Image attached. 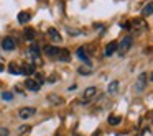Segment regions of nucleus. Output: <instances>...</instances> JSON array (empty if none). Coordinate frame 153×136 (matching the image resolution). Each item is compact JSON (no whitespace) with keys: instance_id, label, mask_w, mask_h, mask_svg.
<instances>
[{"instance_id":"nucleus-11","label":"nucleus","mask_w":153,"mask_h":136,"mask_svg":"<svg viewBox=\"0 0 153 136\" xmlns=\"http://www.w3.org/2000/svg\"><path fill=\"white\" fill-rule=\"evenodd\" d=\"M30 54L35 57V59L40 61V44L36 43V41H33L31 43V48H30Z\"/></svg>"},{"instance_id":"nucleus-1","label":"nucleus","mask_w":153,"mask_h":136,"mask_svg":"<svg viewBox=\"0 0 153 136\" xmlns=\"http://www.w3.org/2000/svg\"><path fill=\"white\" fill-rule=\"evenodd\" d=\"M125 30H132L133 33H140V31L145 30V21L142 18H137V20H132V21H127V23L122 25Z\"/></svg>"},{"instance_id":"nucleus-3","label":"nucleus","mask_w":153,"mask_h":136,"mask_svg":"<svg viewBox=\"0 0 153 136\" xmlns=\"http://www.w3.org/2000/svg\"><path fill=\"white\" fill-rule=\"evenodd\" d=\"M96 95H97V87H87V89L84 90V93H82L81 103H82V105H87Z\"/></svg>"},{"instance_id":"nucleus-7","label":"nucleus","mask_w":153,"mask_h":136,"mask_svg":"<svg viewBox=\"0 0 153 136\" xmlns=\"http://www.w3.org/2000/svg\"><path fill=\"white\" fill-rule=\"evenodd\" d=\"M48 36H50V40L53 41V43H59V41L63 40L59 31H58L56 28H48Z\"/></svg>"},{"instance_id":"nucleus-18","label":"nucleus","mask_w":153,"mask_h":136,"mask_svg":"<svg viewBox=\"0 0 153 136\" xmlns=\"http://www.w3.org/2000/svg\"><path fill=\"white\" fill-rule=\"evenodd\" d=\"M117 90H119V82H117V80L110 82V84H109V87H107V92H109L110 95H114V93H115Z\"/></svg>"},{"instance_id":"nucleus-27","label":"nucleus","mask_w":153,"mask_h":136,"mask_svg":"<svg viewBox=\"0 0 153 136\" xmlns=\"http://www.w3.org/2000/svg\"><path fill=\"white\" fill-rule=\"evenodd\" d=\"M150 79H152V80H153V72H152V77H150Z\"/></svg>"},{"instance_id":"nucleus-26","label":"nucleus","mask_w":153,"mask_h":136,"mask_svg":"<svg viewBox=\"0 0 153 136\" xmlns=\"http://www.w3.org/2000/svg\"><path fill=\"white\" fill-rule=\"evenodd\" d=\"M2 71H4V66H2V64H0V72H2Z\"/></svg>"},{"instance_id":"nucleus-16","label":"nucleus","mask_w":153,"mask_h":136,"mask_svg":"<svg viewBox=\"0 0 153 136\" xmlns=\"http://www.w3.org/2000/svg\"><path fill=\"white\" fill-rule=\"evenodd\" d=\"M56 59H59V61H69L71 59L69 51H68V49H59V54H58Z\"/></svg>"},{"instance_id":"nucleus-5","label":"nucleus","mask_w":153,"mask_h":136,"mask_svg":"<svg viewBox=\"0 0 153 136\" xmlns=\"http://www.w3.org/2000/svg\"><path fill=\"white\" fill-rule=\"evenodd\" d=\"M146 85V74L142 72L138 77H137V82H135V92H143V89H145Z\"/></svg>"},{"instance_id":"nucleus-2","label":"nucleus","mask_w":153,"mask_h":136,"mask_svg":"<svg viewBox=\"0 0 153 136\" xmlns=\"http://www.w3.org/2000/svg\"><path fill=\"white\" fill-rule=\"evenodd\" d=\"M132 43H133V38H132V36H125V38H122V41L119 43V49H117L120 56H123V54L128 53V49L132 48Z\"/></svg>"},{"instance_id":"nucleus-12","label":"nucleus","mask_w":153,"mask_h":136,"mask_svg":"<svg viewBox=\"0 0 153 136\" xmlns=\"http://www.w3.org/2000/svg\"><path fill=\"white\" fill-rule=\"evenodd\" d=\"M23 36H25V40H27V41H31V43H33V41H35V38H36V33H35V30H33V28H25Z\"/></svg>"},{"instance_id":"nucleus-15","label":"nucleus","mask_w":153,"mask_h":136,"mask_svg":"<svg viewBox=\"0 0 153 136\" xmlns=\"http://www.w3.org/2000/svg\"><path fill=\"white\" fill-rule=\"evenodd\" d=\"M33 72H35V64H31V62L25 64V66L22 67V74H25V76H30V74H33Z\"/></svg>"},{"instance_id":"nucleus-20","label":"nucleus","mask_w":153,"mask_h":136,"mask_svg":"<svg viewBox=\"0 0 153 136\" xmlns=\"http://www.w3.org/2000/svg\"><path fill=\"white\" fill-rule=\"evenodd\" d=\"M77 72L82 74V76H86V74H91V72H92V67H91V64H86V66H81L79 69H77Z\"/></svg>"},{"instance_id":"nucleus-24","label":"nucleus","mask_w":153,"mask_h":136,"mask_svg":"<svg viewBox=\"0 0 153 136\" xmlns=\"http://www.w3.org/2000/svg\"><path fill=\"white\" fill-rule=\"evenodd\" d=\"M10 133H8L7 128H0V136H8Z\"/></svg>"},{"instance_id":"nucleus-17","label":"nucleus","mask_w":153,"mask_h":136,"mask_svg":"<svg viewBox=\"0 0 153 136\" xmlns=\"http://www.w3.org/2000/svg\"><path fill=\"white\" fill-rule=\"evenodd\" d=\"M142 15L143 17H150V15H153V2H150V4H146L145 7H143Z\"/></svg>"},{"instance_id":"nucleus-4","label":"nucleus","mask_w":153,"mask_h":136,"mask_svg":"<svg viewBox=\"0 0 153 136\" xmlns=\"http://www.w3.org/2000/svg\"><path fill=\"white\" fill-rule=\"evenodd\" d=\"M35 113H36V110H35L33 107H23V108L18 110V116H20L22 120L31 118V116H35Z\"/></svg>"},{"instance_id":"nucleus-19","label":"nucleus","mask_w":153,"mask_h":136,"mask_svg":"<svg viewBox=\"0 0 153 136\" xmlns=\"http://www.w3.org/2000/svg\"><path fill=\"white\" fill-rule=\"evenodd\" d=\"M30 13H27V12H22V13H18V21H20L22 25H25L27 21H30Z\"/></svg>"},{"instance_id":"nucleus-28","label":"nucleus","mask_w":153,"mask_h":136,"mask_svg":"<svg viewBox=\"0 0 153 136\" xmlns=\"http://www.w3.org/2000/svg\"><path fill=\"white\" fill-rule=\"evenodd\" d=\"M56 136H61V135H56Z\"/></svg>"},{"instance_id":"nucleus-6","label":"nucleus","mask_w":153,"mask_h":136,"mask_svg":"<svg viewBox=\"0 0 153 136\" xmlns=\"http://www.w3.org/2000/svg\"><path fill=\"white\" fill-rule=\"evenodd\" d=\"M15 46H17V43H15L13 38H4V41H2V48H4L5 51H13Z\"/></svg>"},{"instance_id":"nucleus-21","label":"nucleus","mask_w":153,"mask_h":136,"mask_svg":"<svg viewBox=\"0 0 153 136\" xmlns=\"http://www.w3.org/2000/svg\"><path fill=\"white\" fill-rule=\"evenodd\" d=\"M107 121H109V125L115 126V125H119V123L122 121V118H120V116H117V115H110V116H109V120H107Z\"/></svg>"},{"instance_id":"nucleus-9","label":"nucleus","mask_w":153,"mask_h":136,"mask_svg":"<svg viewBox=\"0 0 153 136\" xmlns=\"http://www.w3.org/2000/svg\"><path fill=\"white\" fill-rule=\"evenodd\" d=\"M117 49H119V43H117V41H110V43L105 46V51H104V54H105V56H112V54L115 53Z\"/></svg>"},{"instance_id":"nucleus-10","label":"nucleus","mask_w":153,"mask_h":136,"mask_svg":"<svg viewBox=\"0 0 153 136\" xmlns=\"http://www.w3.org/2000/svg\"><path fill=\"white\" fill-rule=\"evenodd\" d=\"M45 54H46L48 57H58V54H59V48L56 46H46L45 48Z\"/></svg>"},{"instance_id":"nucleus-13","label":"nucleus","mask_w":153,"mask_h":136,"mask_svg":"<svg viewBox=\"0 0 153 136\" xmlns=\"http://www.w3.org/2000/svg\"><path fill=\"white\" fill-rule=\"evenodd\" d=\"M48 100H50L53 105H63L64 103V100L61 99L59 95H56V93H50V95H48Z\"/></svg>"},{"instance_id":"nucleus-8","label":"nucleus","mask_w":153,"mask_h":136,"mask_svg":"<svg viewBox=\"0 0 153 136\" xmlns=\"http://www.w3.org/2000/svg\"><path fill=\"white\" fill-rule=\"evenodd\" d=\"M25 87L31 92H38L40 90V82L38 80H33V79H27L25 80Z\"/></svg>"},{"instance_id":"nucleus-25","label":"nucleus","mask_w":153,"mask_h":136,"mask_svg":"<svg viewBox=\"0 0 153 136\" xmlns=\"http://www.w3.org/2000/svg\"><path fill=\"white\" fill-rule=\"evenodd\" d=\"M2 99H4V100H10L12 99V93H8V92L2 93Z\"/></svg>"},{"instance_id":"nucleus-14","label":"nucleus","mask_w":153,"mask_h":136,"mask_svg":"<svg viewBox=\"0 0 153 136\" xmlns=\"http://www.w3.org/2000/svg\"><path fill=\"white\" fill-rule=\"evenodd\" d=\"M76 54H77V57H79L81 61H84L86 64H89V56H87V53H86L84 48H79V49L76 51Z\"/></svg>"},{"instance_id":"nucleus-23","label":"nucleus","mask_w":153,"mask_h":136,"mask_svg":"<svg viewBox=\"0 0 153 136\" xmlns=\"http://www.w3.org/2000/svg\"><path fill=\"white\" fill-rule=\"evenodd\" d=\"M30 129H31V126L23 125V126H20V128H18V133H20V135H23V133H28Z\"/></svg>"},{"instance_id":"nucleus-22","label":"nucleus","mask_w":153,"mask_h":136,"mask_svg":"<svg viewBox=\"0 0 153 136\" xmlns=\"http://www.w3.org/2000/svg\"><path fill=\"white\" fill-rule=\"evenodd\" d=\"M8 71H10L12 74H22V69L18 67V64H10V67H8Z\"/></svg>"}]
</instances>
